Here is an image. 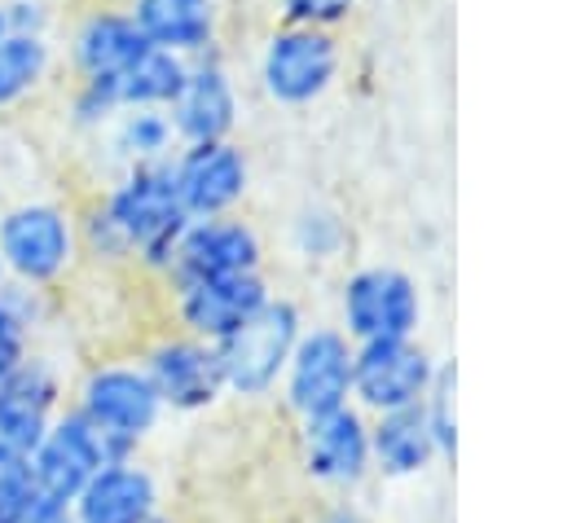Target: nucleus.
Segmentation results:
<instances>
[{
  "label": "nucleus",
  "instance_id": "1",
  "mask_svg": "<svg viewBox=\"0 0 563 523\" xmlns=\"http://www.w3.org/2000/svg\"><path fill=\"white\" fill-rule=\"evenodd\" d=\"M185 229H189V215L176 198L172 158H167V163L128 167V176L101 198L92 220H84L79 242L88 237L101 255H114V259L136 255L141 264L167 272L172 251Z\"/></svg>",
  "mask_w": 563,
  "mask_h": 523
},
{
  "label": "nucleus",
  "instance_id": "2",
  "mask_svg": "<svg viewBox=\"0 0 563 523\" xmlns=\"http://www.w3.org/2000/svg\"><path fill=\"white\" fill-rule=\"evenodd\" d=\"M75 413H84L110 444L114 461H128L136 457V448L158 431L163 422V400L154 391V382L145 378L141 360L128 365V360H106V365H92L79 387H75Z\"/></svg>",
  "mask_w": 563,
  "mask_h": 523
},
{
  "label": "nucleus",
  "instance_id": "3",
  "mask_svg": "<svg viewBox=\"0 0 563 523\" xmlns=\"http://www.w3.org/2000/svg\"><path fill=\"white\" fill-rule=\"evenodd\" d=\"M303 334V312L295 299L273 294L246 325H238L229 338L216 343L220 374H224V396L238 400H264L282 387L286 360Z\"/></svg>",
  "mask_w": 563,
  "mask_h": 523
},
{
  "label": "nucleus",
  "instance_id": "4",
  "mask_svg": "<svg viewBox=\"0 0 563 523\" xmlns=\"http://www.w3.org/2000/svg\"><path fill=\"white\" fill-rule=\"evenodd\" d=\"M79 255V224L57 202H18L0 211V268L13 286H53Z\"/></svg>",
  "mask_w": 563,
  "mask_h": 523
},
{
  "label": "nucleus",
  "instance_id": "5",
  "mask_svg": "<svg viewBox=\"0 0 563 523\" xmlns=\"http://www.w3.org/2000/svg\"><path fill=\"white\" fill-rule=\"evenodd\" d=\"M422 325V294L418 281L400 268L369 264L356 268L339 290V330L352 343L378 338H418Z\"/></svg>",
  "mask_w": 563,
  "mask_h": 523
},
{
  "label": "nucleus",
  "instance_id": "6",
  "mask_svg": "<svg viewBox=\"0 0 563 523\" xmlns=\"http://www.w3.org/2000/svg\"><path fill=\"white\" fill-rule=\"evenodd\" d=\"M440 360L418 338H378L356 343L352 352V404L365 418L413 409L427 400Z\"/></svg>",
  "mask_w": 563,
  "mask_h": 523
},
{
  "label": "nucleus",
  "instance_id": "7",
  "mask_svg": "<svg viewBox=\"0 0 563 523\" xmlns=\"http://www.w3.org/2000/svg\"><path fill=\"white\" fill-rule=\"evenodd\" d=\"M352 352L339 325H303L282 374V400L299 422L352 404Z\"/></svg>",
  "mask_w": 563,
  "mask_h": 523
},
{
  "label": "nucleus",
  "instance_id": "8",
  "mask_svg": "<svg viewBox=\"0 0 563 523\" xmlns=\"http://www.w3.org/2000/svg\"><path fill=\"white\" fill-rule=\"evenodd\" d=\"M339 40L317 26H277L260 53V84L277 105H308L339 79Z\"/></svg>",
  "mask_w": 563,
  "mask_h": 523
},
{
  "label": "nucleus",
  "instance_id": "9",
  "mask_svg": "<svg viewBox=\"0 0 563 523\" xmlns=\"http://www.w3.org/2000/svg\"><path fill=\"white\" fill-rule=\"evenodd\" d=\"M114 461L106 435L75 409H62L53 418V426L44 431V439L31 448V483L35 492L62 501V505H75L79 488L106 466Z\"/></svg>",
  "mask_w": 563,
  "mask_h": 523
},
{
  "label": "nucleus",
  "instance_id": "10",
  "mask_svg": "<svg viewBox=\"0 0 563 523\" xmlns=\"http://www.w3.org/2000/svg\"><path fill=\"white\" fill-rule=\"evenodd\" d=\"M299 466L321 488H361L369 479V418L356 404H343L299 422Z\"/></svg>",
  "mask_w": 563,
  "mask_h": 523
},
{
  "label": "nucleus",
  "instance_id": "11",
  "mask_svg": "<svg viewBox=\"0 0 563 523\" xmlns=\"http://www.w3.org/2000/svg\"><path fill=\"white\" fill-rule=\"evenodd\" d=\"M141 369L154 382L163 409H172V413H202V409L220 404V396H224V374H220L216 343H202V338H189V334L158 338L141 356Z\"/></svg>",
  "mask_w": 563,
  "mask_h": 523
},
{
  "label": "nucleus",
  "instance_id": "12",
  "mask_svg": "<svg viewBox=\"0 0 563 523\" xmlns=\"http://www.w3.org/2000/svg\"><path fill=\"white\" fill-rule=\"evenodd\" d=\"M176 321L189 338L220 343L238 325H246L268 299L264 272H233V277H202V281H176Z\"/></svg>",
  "mask_w": 563,
  "mask_h": 523
},
{
  "label": "nucleus",
  "instance_id": "13",
  "mask_svg": "<svg viewBox=\"0 0 563 523\" xmlns=\"http://www.w3.org/2000/svg\"><path fill=\"white\" fill-rule=\"evenodd\" d=\"M172 180L189 220H216L246 198L251 167L233 141H207V145H185L172 158Z\"/></svg>",
  "mask_w": 563,
  "mask_h": 523
},
{
  "label": "nucleus",
  "instance_id": "14",
  "mask_svg": "<svg viewBox=\"0 0 563 523\" xmlns=\"http://www.w3.org/2000/svg\"><path fill=\"white\" fill-rule=\"evenodd\" d=\"M264 246L260 233L246 220L216 215V220H189L180 233L167 277L176 281H202V277H233V272H260Z\"/></svg>",
  "mask_w": 563,
  "mask_h": 523
},
{
  "label": "nucleus",
  "instance_id": "15",
  "mask_svg": "<svg viewBox=\"0 0 563 523\" xmlns=\"http://www.w3.org/2000/svg\"><path fill=\"white\" fill-rule=\"evenodd\" d=\"M62 413V378L44 356H22L0 378V444L31 457L53 418Z\"/></svg>",
  "mask_w": 563,
  "mask_h": 523
},
{
  "label": "nucleus",
  "instance_id": "16",
  "mask_svg": "<svg viewBox=\"0 0 563 523\" xmlns=\"http://www.w3.org/2000/svg\"><path fill=\"white\" fill-rule=\"evenodd\" d=\"M167 119H172L176 141L185 145L229 141V132L238 127V88L224 62H216L211 53L194 57L176 101L167 105Z\"/></svg>",
  "mask_w": 563,
  "mask_h": 523
},
{
  "label": "nucleus",
  "instance_id": "17",
  "mask_svg": "<svg viewBox=\"0 0 563 523\" xmlns=\"http://www.w3.org/2000/svg\"><path fill=\"white\" fill-rule=\"evenodd\" d=\"M163 510V488L154 470L136 457L106 461L75 497L70 519L75 523H150Z\"/></svg>",
  "mask_w": 563,
  "mask_h": 523
},
{
  "label": "nucleus",
  "instance_id": "18",
  "mask_svg": "<svg viewBox=\"0 0 563 523\" xmlns=\"http://www.w3.org/2000/svg\"><path fill=\"white\" fill-rule=\"evenodd\" d=\"M128 13L145 44L176 53L185 62L211 53L220 31V0H132Z\"/></svg>",
  "mask_w": 563,
  "mask_h": 523
},
{
  "label": "nucleus",
  "instance_id": "19",
  "mask_svg": "<svg viewBox=\"0 0 563 523\" xmlns=\"http://www.w3.org/2000/svg\"><path fill=\"white\" fill-rule=\"evenodd\" d=\"M145 48L150 44L128 9H92L70 35V62L79 79H97V84L119 79Z\"/></svg>",
  "mask_w": 563,
  "mask_h": 523
},
{
  "label": "nucleus",
  "instance_id": "20",
  "mask_svg": "<svg viewBox=\"0 0 563 523\" xmlns=\"http://www.w3.org/2000/svg\"><path fill=\"white\" fill-rule=\"evenodd\" d=\"M440 461V448L427 426V409H396L369 418V475L383 479H418Z\"/></svg>",
  "mask_w": 563,
  "mask_h": 523
},
{
  "label": "nucleus",
  "instance_id": "21",
  "mask_svg": "<svg viewBox=\"0 0 563 523\" xmlns=\"http://www.w3.org/2000/svg\"><path fill=\"white\" fill-rule=\"evenodd\" d=\"M189 75V62L163 48H145L119 79H106V92L119 110H167ZM97 84V79H92Z\"/></svg>",
  "mask_w": 563,
  "mask_h": 523
},
{
  "label": "nucleus",
  "instance_id": "22",
  "mask_svg": "<svg viewBox=\"0 0 563 523\" xmlns=\"http://www.w3.org/2000/svg\"><path fill=\"white\" fill-rule=\"evenodd\" d=\"M48 62H53V53H48L44 35L9 31L0 40V105H13L26 92H35L40 79L48 75Z\"/></svg>",
  "mask_w": 563,
  "mask_h": 523
},
{
  "label": "nucleus",
  "instance_id": "23",
  "mask_svg": "<svg viewBox=\"0 0 563 523\" xmlns=\"http://www.w3.org/2000/svg\"><path fill=\"white\" fill-rule=\"evenodd\" d=\"M172 119L167 110H119L114 123V145L128 158V167H145V163H167L172 158Z\"/></svg>",
  "mask_w": 563,
  "mask_h": 523
},
{
  "label": "nucleus",
  "instance_id": "24",
  "mask_svg": "<svg viewBox=\"0 0 563 523\" xmlns=\"http://www.w3.org/2000/svg\"><path fill=\"white\" fill-rule=\"evenodd\" d=\"M453 391H457V369L440 360L435 382H431V391H427V400H422L431 439H435V448H440V461H453V453H457V409H453Z\"/></svg>",
  "mask_w": 563,
  "mask_h": 523
},
{
  "label": "nucleus",
  "instance_id": "25",
  "mask_svg": "<svg viewBox=\"0 0 563 523\" xmlns=\"http://www.w3.org/2000/svg\"><path fill=\"white\" fill-rule=\"evenodd\" d=\"M352 9L356 0H277L286 26H317V31H334Z\"/></svg>",
  "mask_w": 563,
  "mask_h": 523
},
{
  "label": "nucleus",
  "instance_id": "26",
  "mask_svg": "<svg viewBox=\"0 0 563 523\" xmlns=\"http://www.w3.org/2000/svg\"><path fill=\"white\" fill-rule=\"evenodd\" d=\"M31 488H35L31 483V457L9 448V444H0V514L9 519L31 497Z\"/></svg>",
  "mask_w": 563,
  "mask_h": 523
},
{
  "label": "nucleus",
  "instance_id": "27",
  "mask_svg": "<svg viewBox=\"0 0 563 523\" xmlns=\"http://www.w3.org/2000/svg\"><path fill=\"white\" fill-rule=\"evenodd\" d=\"M26 352H31V330L13 316V308H9L4 294H0V378H4Z\"/></svg>",
  "mask_w": 563,
  "mask_h": 523
},
{
  "label": "nucleus",
  "instance_id": "28",
  "mask_svg": "<svg viewBox=\"0 0 563 523\" xmlns=\"http://www.w3.org/2000/svg\"><path fill=\"white\" fill-rule=\"evenodd\" d=\"M339 242H343V229L334 215H303L299 220V246L312 251L317 259H330L339 251Z\"/></svg>",
  "mask_w": 563,
  "mask_h": 523
},
{
  "label": "nucleus",
  "instance_id": "29",
  "mask_svg": "<svg viewBox=\"0 0 563 523\" xmlns=\"http://www.w3.org/2000/svg\"><path fill=\"white\" fill-rule=\"evenodd\" d=\"M4 22H9V31L44 35V26H48V9H44V0H4Z\"/></svg>",
  "mask_w": 563,
  "mask_h": 523
},
{
  "label": "nucleus",
  "instance_id": "30",
  "mask_svg": "<svg viewBox=\"0 0 563 523\" xmlns=\"http://www.w3.org/2000/svg\"><path fill=\"white\" fill-rule=\"evenodd\" d=\"M150 523H176V519H172V514H163V510H158V514H154V519H150Z\"/></svg>",
  "mask_w": 563,
  "mask_h": 523
},
{
  "label": "nucleus",
  "instance_id": "31",
  "mask_svg": "<svg viewBox=\"0 0 563 523\" xmlns=\"http://www.w3.org/2000/svg\"><path fill=\"white\" fill-rule=\"evenodd\" d=\"M9 35V22H4V4H0V40Z\"/></svg>",
  "mask_w": 563,
  "mask_h": 523
},
{
  "label": "nucleus",
  "instance_id": "32",
  "mask_svg": "<svg viewBox=\"0 0 563 523\" xmlns=\"http://www.w3.org/2000/svg\"><path fill=\"white\" fill-rule=\"evenodd\" d=\"M0 523H9V519H4V514H0Z\"/></svg>",
  "mask_w": 563,
  "mask_h": 523
},
{
  "label": "nucleus",
  "instance_id": "33",
  "mask_svg": "<svg viewBox=\"0 0 563 523\" xmlns=\"http://www.w3.org/2000/svg\"><path fill=\"white\" fill-rule=\"evenodd\" d=\"M0 281H4V268H0Z\"/></svg>",
  "mask_w": 563,
  "mask_h": 523
},
{
  "label": "nucleus",
  "instance_id": "34",
  "mask_svg": "<svg viewBox=\"0 0 563 523\" xmlns=\"http://www.w3.org/2000/svg\"><path fill=\"white\" fill-rule=\"evenodd\" d=\"M70 523H75V519H70Z\"/></svg>",
  "mask_w": 563,
  "mask_h": 523
},
{
  "label": "nucleus",
  "instance_id": "35",
  "mask_svg": "<svg viewBox=\"0 0 563 523\" xmlns=\"http://www.w3.org/2000/svg\"><path fill=\"white\" fill-rule=\"evenodd\" d=\"M128 4H132V0H128Z\"/></svg>",
  "mask_w": 563,
  "mask_h": 523
}]
</instances>
